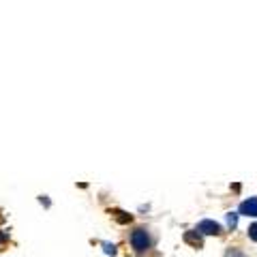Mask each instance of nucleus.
<instances>
[{
	"mask_svg": "<svg viewBox=\"0 0 257 257\" xmlns=\"http://www.w3.org/2000/svg\"><path fill=\"white\" fill-rule=\"evenodd\" d=\"M248 238L255 240V242H257V223H253L251 227H248Z\"/></svg>",
	"mask_w": 257,
	"mask_h": 257,
	"instance_id": "39448f33",
	"label": "nucleus"
},
{
	"mask_svg": "<svg viewBox=\"0 0 257 257\" xmlns=\"http://www.w3.org/2000/svg\"><path fill=\"white\" fill-rule=\"evenodd\" d=\"M197 231H202V234H206V236H219L221 234V225L216 221H212V219H204V221H199Z\"/></svg>",
	"mask_w": 257,
	"mask_h": 257,
	"instance_id": "f03ea898",
	"label": "nucleus"
},
{
	"mask_svg": "<svg viewBox=\"0 0 257 257\" xmlns=\"http://www.w3.org/2000/svg\"><path fill=\"white\" fill-rule=\"evenodd\" d=\"M131 246L135 248L138 253H144L146 248H150V236L146 229H135L131 234Z\"/></svg>",
	"mask_w": 257,
	"mask_h": 257,
	"instance_id": "f257e3e1",
	"label": "nucleus"
},
{
	"mask_svg": "<svg viewBox=\"0 0 257 257\" xmlns=\"http://www.w3.org/2000/svg\"><path fill=\"white\" fill-rule=\"evenodd\" d=\"M103 248H105L107 255H116V246H114V244H107V242H105V244H103Z\"/></svg>",
	"mask_w": 257,
	"mask_h": 257,
	"instance_id": "423d86ee",
	"label": "nucleus"
},
{
	"mask_svg": "<svg viewBox=\"0 0 257 257\" xmlns=\"http://www.w3.org/2000/svg\"><path fill=\"white\" fill-rule=\"evenodd\" d=\"M240 214L244 216H257V197H248L240 204Z\"/></svg>",
	"mask_w": 257,
	"mask_h": 257,
	"instance_id": "7ed1b4c3",
	"label": "nucleus"
},
{
	"mask_svg": "<svg viewBox=\"0 0 257 257\" xmlns=\"http://www.w3.org/2000/svg\"><path fill=\"white\" fill-rule=\"evenodd\" d=\"M227 225H229L231 229H234L236 225H238V214H236V212H229V214H227Z\"/></svg>",
	"mask_w": 257,
	"mask_h": 257,
	"instance_id": "20e7f679",
	"label": "nucleus"
}]
</instances>
